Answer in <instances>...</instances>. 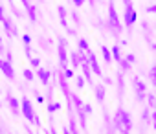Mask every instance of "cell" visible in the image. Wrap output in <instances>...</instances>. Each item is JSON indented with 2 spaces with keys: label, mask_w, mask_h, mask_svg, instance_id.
I'll return each instance as SVG.
<instances>
[{
  "label": "cell",
  "mask_w": 156,
  "mask_h": 134,
  "mask_svg": "<svg viewBox=\"0 0 156 134\" xmlns=\"http://www.w3.org/2000/svg\"><path fill=\"white\" fill-rule=\"evenodd\" d=\"M108 30L114 33V35H119L123 26L119 24V19H118V11H116V6H114V0H108Z\"/></svg>",
  "instance_id": "1"
},
{
  "label": "cell",
  "mask_w": 156,
  "mask_h": 134,
  "mask_svg": "<svg viewBox=\"0 0 156 134\" xmlns=\"http://www.w3.org/2000/svg\"><path fill=\"white\" fill-rule=\"evenodd\" d=\"M123 4H125V13H123V22H125V28L127 30H132L136 19H138V13L134 9V4H132V0H123Z\"/></svg>",
  "instance_id": "2"
},
{
  "label": "cell",
  "mask_w": 156,
  "mask_h": 134,
  "mask_svg": "<svg viewBox=\"0 0 156 134\" xmlns=\"http://www.w3.org/2000/svg\"><path fill=\"white\" fill-rule=\"evenodd\" d=\"M57 55H59V68H68V51H66V41L62 37H59V44H57Z\"/></svg>",
  "instance_id": "3"
},
{
  "label": "cell",
  "mask_w": 156,
  "mask_h": 134,
  "mask_svg": "<svg viewBox=\"0 0 156 134\" xmlns=\"http://www.w3.org/2000/svg\"><path fill=\"white\" fill-rule=\"evenodd\" d=\"M116 116H118V119H119V123H121V127H123V134H127V132H130L132 130V119H130V114L125 110V108H118V112H116Z\"/></svg>",
  "instance_id": "4"
},
{
  "label": "cell",
  "mask_w": 156,
  "mask_h": 134,
  "mask_svg": "<svg viewBox=\"0 0 156 134\" xmlns=\"http://www.w3.org/2000/svg\"><path fill=\"white\" fill-rule=\"evenodd\" d=\"M87 57H88V64H90L92 74L98 76V77H103V72H101V66H99V62H98V57H96V53H94L90 48L87 50Z\"/></svg>",
  "instance_id": "5"
},
{
  "label": "cell",
  "mask_w": 156,
  "mask_h": 134,
  "mask_svg": "<svg viewBox=\"0 0 156 134\" xmlns=\"http://www.w3.org/2000/svg\"><path fill=\"white\" fill-rule=\"evenodd\" d=\"M20 112L24 114V118H26L30 123H33L35 108H33V105H31V101H30L28 97H22V101H20Z\"/></svg>",
  "instance_id": "6"
},
{
  "label": "cell",
  "mask_w": 156,
  "mask_h": 134,
  "mask_svg": "<svg viewBox=\"0 0 156 134\" xmlns=\"http://www.w3.org/2000/svg\"><path fill=\"white\" fill-rule=\"evenodd\" d=\"M132 86H134V90H136V101H138V103L145 101V97H147V94H145V90H147V85H145L141 79L134 77V81H132Z\"/></svg>",
  "instance_id": "7"
},
{
  "label": "cell",
  "mask_w": 156,
  "mask_h": 134,
  "mask_svg": "<svg viewBox=\"0 0 156 134\" xmlns=\"http://www.w3.org/2000/svg\"><path fill=\"white\" fill-rule=\"evenodd\" d=\"M0 24H2L4 26V30H6V35L8 37H19V30L15 28V24H13V20L8 17V15H4V19H2V22H0Z\"/></svg>",
  "instance_id": "8"
},
{
  "label": "cell",
  "mask_w": 156,
  "mask_h": 134,
  "mask_svg": "<svg viewBox=\"0 0 156 134\" xmlns=\"http://www.w3.org/2000/svg\"><path fill=\"white\" fill-rule=\"evenodd\" d=\"M0 72H2L8 79H13V77H15V68H13V64L8 62V61H2V59H0Z\"/></svg>",
  "instance_id": "9"
},
{
  "label": "cell",
  "mask_w": 156,
  "mask_h": 134,
  "mask_svg": "<svg viewBox=\"0 0 156 134\" xmlns=\"http://www.w3.org/2000/svg\"><path fill=\"white\" fill-rule=\"evenodd\" d=\"M20 2H22V6H24V9H26L28 19H30L31 22H37V9H35V6L30 2V0H20Z\"/></svg>",
  "instance_id": "10"
},
{
  "label": "cell",
  "mask_w": 156,
  "mask_h": 134,
  "mask_svg": "<svg viewBox=\"0 0 156 134\" xmlns=\"http://www.w3.org/2000/svg\"><path fill=\"white\" fill-rule=\"evenodd\" d=\"M37 77L41 79V83H42L44 86H48V85L51 83V72L46 70V68H42V66H39V68H37Z\"/></svg>",
  "instance_id": "11"
},
{
  "label": "cell",
  "mask_w": 156,
  "mask_h": 134,
  "mask_svg": "<svg viewBox=\"0 0 156 134\" xmlns=\"http://www.w3.org/2000/svg\"><path fill=\"white\" fill-rule=\"evenodd\" d=\"M116 81H118V99H119V103H121V99H123V88H125V77H123V72L118 70V77H116Z\"/></svg>",
  "instance_id": "12"
},
{
  "label": "cell",
  "mask_w": 156,
  "mask_h": 134,
  "mask_svg": "<svg viewBox=\"0 0 156 134\" xmlns=\"http://www.w3.org/2000/svg\"><path fill=\"white\" fill-rule=\"evenodd\" d=\"M94 94H96V99L101 103V105H105V85H94Z\"/></svg>",
  "instance_id": "13"
},
{
  "label": "cell",
  "mask_w": 156,
  "mask_h": 134,
  "mask_svg": "<svg viewBox=\"0 0 156 134\" xmlns=\"http://www.w3.org/2000/svg\"><path fill=\"white\" fill-rule=\"evenodd\" d=\"M8 105L11 107V110H13V114H19L20 112V101L15 97V96H11V94H8Z\"/></svg>",
  "instance_id": "14"
},
{
  "label": "cell",
  "mask_w": 156,
  "mask_h": 134,
  "mask_svg": "<svg viewBox=\"0 0 156 134\" xmlns=\"http://www.w3.org/2000/svg\"><path fill=\"white\" fill-rule=\"evenodd\" d=\"M57 15H59V19H61V26L64 28V30H68V20H66V8L64 6H57Z\"/></svg>",
  "instance_id": "15"
},
{
  "label": "cell",
  "mask_w": 156,
  "mask_h": 134,
  "mask_svg": "<svg viewBox=\"0 0 156 134\" xmlns=\"http://www.w3.org/2000/svg\"><path fill=\"white\" fill-rule=\"evenodd\" d=\"M68 62H70V66L72 68H79V53L77 51H70V55H68Z\"/></svg>",
  "instance_id": "16"
},
{
  "label": "cell",
  "mask_w": 156,
  "mask_h": 134,
  "mask_svg": "<svg viewBox=\"0 0 156 134\" xmlns=\"http://www.w3.org/2000/svg\"><path fill=\"white\" fill-rule=\"evenodd\" d=\"M61 101H50V103H46V110H48V114H55L57 110H61Z\"/></svg>",
  "instance_id": "17"
},
{
  "label": "cell",
  "mask_w": 156,
  "mask_h": 134,
  "mask_svg": "<svg viewBox=\"0 0 156 134\" xmlns=\"http://www.w3.org/2000/svg\"><path fill=\"white\" fill-rule=\"evenodd\" d=\"M75 114H77V119H79V125L83 129H87V114H85V110L83 108H77Z\"/></svg>",
  "instance_id": "18"
},
{
  "label": "cell",
  "mask_w": 156,
  "mask_h": 134,
  "mask_svg": "<svg viewBox=\"0 0 156 134\" xmlns=\"http://www.w3.org/2000/svg\"><path fill=\"white\" fill-rule=\"evenodd\" d=\"M101 55H103V59H105V62H107V64H110V62H112V53H110V48H107L105 44H101Z\"/></svg>",
  "instance_id": "19"
},
{
  "label": "cell",
  "mask_w": 156,
  "mask_h": 134,
  "mask_svg": "<svg viewBox=\"0 0 156 134\" xmlns=\"http://www.w3.org/2000/svg\"><path fill=\"white\" fill-rule=\"evenodd\" d=\"M110 53H112V61H116V62H119V59H121V51H119V44H116V46H112V48H110Z\"/></svg>",
  "instance_id": "20"
},
{
  "label": "cell",
  "mask_w": 156,
  "mask_h": 134,
  "mask_svg": "<svg viewBox=\"0 0 156 134\" xmlns=\"http://www.w3.org/2000/svg\"><path fill=\"white\" fill-rule=\"evenodd\" d=\"M79 129H77V121L73 116H70V127H68V134H77Z\"/></svg>",
  "instance_id": "21"
},
{
  "label": "cell",
  "mask_w": 156,
  "mask_h": 134,
  "mask_svg": "<svg viewBox=\"0 0 156 134\" xmlns=\"http://www.w3.org/2000/svg\"><path fill=\"white\" fill-rule=\"evenodd\" d=\"M85 83H87L85 76H77V77H75V88H77V90H83V88H85Z\"/></svg>",
  "instance_id": "22"
},
{
  "label": "cell",
  "mask_w": 156,
  "mask_h": 134,
  "mask_svg": "<svg viewBox=\"0 0 156 134\" xmlns=\"http://www.w3.org/2000/svg\"><path fill=\"white\" fill-rule=\"evenodd\" d=\"M72 105H73V107H75V110H77V108H83V105H85V103L81 101V97H79V96L72 94Z\"/></svg>",
  "instance_id": "23"
},
{
  "label": "cell",
  "mask_w": 156,
  "mask_h": 134,
  "mask_svg": "<svg viewBox=\"0 0 156 134\" xmlns=\"http://www.w3.org/2000/svg\"><path fill=\"white\" fill-rule=\"evenodd\" d=\"M88 48H90V44H88V41H87V39H79V41H77V50L87 51Z\"/></svg>",
  "instance_id": "24"
},
{
  "label": "cell",
  "mask_w": 156,
  "mask_h": 134,
  "mask_svg": "<svg viewBox=\"0 0 156 134\" xmlns=\"http://www.w3.org/2000/svg\"><path fill=\"white\" fill-rule=\"evenodd\" d=\"M118 64H119V68H121V72H129V70H130V62H129L127 59H123V57L119 59V62H118Z\"/></svg>",
  "instance_id": "25"
},
{
  "label": "cell",
  "mask_w": 156,
  "mask_h": 134,
  "mask_svg": "<svg viewBox=\"0 0 156 134\" xmlns=\"http://www.w3.org/2000/svg\"><path fill=\"white\" fill-rule=\"evenodd\" d=\"M149 79H151L152 85H156V64H152L149 68Z\"/></svg>",
  "instance_id": "26"
},
{
  "label": "cell",
  "mask_w": 156,
  "mask_h": 134,
  "mask_svg": "<svg viewBox=\"0 0 156 134\" xmlns=\"http://www.w3.org/2000/svg\"><path fill=\"white\" fill-rule=\"evenodd\" d=\"M145 99L149 101V108H151V110H152V108H156V96H154V94H151V92H149V96H147Z\"/></svg>",
  "instance_id": "27"
},
{
  "label": "cell",
  "mask_w": 156,
  "mask_h": 134,
  "mask_svg": "<svg viewBox=\"0 0 156 134\" xmlns=\"http://www.w3.org/2000/svg\"><path fill=\"white\" fill-rule=\"evenodd\" d=\"M22 76H24V79H26V81H35V74H33L30 68H26V70L22 72Z\"/></svg>",
  "instance_id": "28"
},
{
  "label": "cell",
  "mask_w": 156,
  "mask_h": 134,
  "mask_svg": "<svg viewBox=\"0 0 156 134\" xmlns=\"http://www.w3.org/2000/svg\"><path fill=\"white\" fill-rule=\"evenodd\" d=\"M149 119H151V108L147 107V108H143V112H141V121H143V123H147Z\"/></svg>",
  "instance_id": "29"
},
{
  "label": "cell",
  "mask_w": 156,
  "mask_h": 134,
  "mask_svg": "<svg viewBox=\"0 0 156 134\" xmlns=\"http://www.w3.org/2000/svg\"><path fill=\"white\" fill-rule=\"evenodd\" d=\"M70 17H72V20L75 22V26H81V17H79V13H77L75 9L72 11V15H70Z\"/></svg>",
  "instance_id": "30"
},
{
  "label": "cell",
  "mask_w": 156,
  "mask_h": 134,
  "mask_svg": "<svg viewBox=\"0 0 156 134\" xmlns=\"http://www.w3.org/2000/svg\"><path fill=\"white\" fill-rule=\"evenodd\" d=\"M28 61H30V64H31V68H39V66H41V59H39V57H30Z\"/></svg>",
  "instance_id": "31"
},
{
  "label": "cell",
  "mask_w": 156,
  "mask_h": 134,
  "mask_svg": "<svg viewBox=\"0 0 156 134\" xmlns=\"http://www.w3.org/2000/svg\"><path fill=\"white\" fill-rule=\"evenodd\" d=\"M62 72H64V76H66V79L70 81V79H73V70L70 68V66H68V68H62Z\"/></svg>",
  "instance_id": "32"
},
{
  "label": "cell",
  "mask_w": 156,
  "mask_h": 134,
  "mask_svg": "<svg viewBox=\"0 0 156 134\" xmlns=\"http://www.w3.org/2000/svg\"><path fill=\"white\" fill-rule=\"evenodd\" d=\"M33 125H35V127H42V119H41V116H39V114H35V116H33Z\"/></svg>",
  "instance_id": "33"
},
{
  "label": "cell",
  "mask_w": 156,
  "mask_h": 134,
  "mask_svg": "<svg viewBox=\"0 0 156 134\" xmlns=\"http://www.w3.org/2000/svg\"><path fill=\"white\" fill-rule=\"evenodd\" d=\"M24 55H26V59L31 57V48H30V44H24Z\"/></svg>",
  "instance_id": "34"
},
{
  "label": "cell",
  "mask_w": 156,
  "mask_h": 134,
  "mask_svg": "<svg viewBox=\"0 0 156 134\" xmlns=\"http://www.w3.org/2000/svg\"><path fill=\"white\" fill-rule=\"evenodd\" d=\"M83 110H85V114H87V116H90V114L94 112V108H92V105H83Z\"/></svg>",
  "instance_id": "35"
},
{
  "label": "cell",
  "mask_w": 156,
  "mask_h": 134,
  "mask_svg": "<svg viewBox=\"0 0 156 134\" xmlns=\"http://www.w3.org/2000/svg\"><path fill=\"white\" fill-rule=\"evenodd\" d=\"M72 4H73L75 8H83V6H85V0H72Z\"/></svg>",
  "instance_id": "36"
},
{
  "label": "cell",
  "mask_w": 156,
  "mask_h": 134,
  "mask_svg": "<svg viewBox=\"0 0 156 134\" xmlns=\"http://www.w3.org/2000/svg\"><path fill=\"white\" fill-rule=\"evenodd\" d=\"M22 41H24V44H31V35L24 33V35H22Z\"/></svg>",
  "instance_id": "37"
},
{
  "label": "cell",
  "mask_w": 156,
  "mask_h": 134,
  "mask_svg": "<svg viewBox=\"0 0 156 134\" xmlns=\"http://www.w3.org/2000/svg\"><path fill=\"white\" fill-rule=\"evenodd\" d=\"M125 59H127V61H129L130 64H134V62H136V55H134V53H129V55H127Z\"/></svg>",
  "instance_id": "38"
},
{
  "label": "cell",
  "mask_w": 156,
  "mask_h": 134,
  "mask_svg": "<svg viewBox=\"0 0 156 134\" xmlns=\"http://www.w3.org/2000/svg\"><path fill=\"white\" fill-rule=\"evenodd\" d=\"M145 13H156V4H151L149 8H145Z\"/></svg>",
  "instance_id": "39"
},
{
  "label": "cell",
  "mask_w": 156,
  "mask_h": 134,
  "mask_svg": "<svg viewBox=\"0 0 156 134\" xmlns=\"http://www.w3.org/2000/svg\"><path fill=\"white\" fill-rule=\"evenodd\" d=\"M151 119H152V127L156 129V110L152 108V112H151Z\"/></svg>",
  "instance_id": "40"
},
{
  "label": "cell",
  "mask_w": 156,
  "mask_h": 134,
  "mask_svg": "<svg viewBox=\"0 0 156 134\" xmlns=\"http://www.w3.org/2000/svg\"><path fill=\"white\" fill-rule=\"evenodd\" d=\"M6 61L8 62H13V53L11 51H6Z\"/></svg>",
  "instance_id": "41"
},
{
  "label": "cell",
  "mask_w": 156,
  "mask_h": 134,
  "mask_svg": "<svg viewBox=\"0 0 156 134\" xmlns=\"http://www.w3.org/2000/svg\"><path fill=\"white\" fill-rule=\"evenodd\" d=\"M103 81H105V83H103V85H112V83H114V81H112V79H110V77H103Z\"/></svg>",
  "instance_id": "42"
},
{
  "label": "cell",
  "mask_w": 156,
  "mask_h": 134,
  "mask_svg": "<svg viewBox=\"0 0 156 134\" xmlns=\"http://www.w3.org/2000/svg\"><path fill=\"white\" fill-rule=\"evenodd\" d=\"M4 15H6V11H4V8L0 6V22H2V19H4Z\"/></svg>",
  "instance_id": "43"
},
{
  "label": "cell",
  "mask_w": 156,
  "mask_h": 134,
  "mask_svg": "<svg viewBox=\"0 0 156 134\" xmlns=\"http://www.w3.org/2000/svg\"><path fill=\"white\" fill-rule=\"evenodd\" d=\"M48 132H50V134H55V132H57V129H55V127H50V129H48Z\"/></svg>",
  "instance_id": "44"
},
{
  "label": "cell",
  "mask_w": 156,
  "mask_h": 134,
  "mask_svg": "<svg viewBox=\"0 0 156 134\" xmlns=\"http://www.w3.org/2000/svg\"><path fill=\"white\" fill-rule=\"evenodd\" d=\"M118 44H119V46H127V41H125V39H121V41H119Z\"/></svg>",
  "instance_id": "45"
},
{
  "label": "cell",
  "mask_w": 156,
  "mask_h": 134,
  "mask_svg": "<svg viewBox=\"0 0 156 134\" xmlns=\"http://www.w3.org/2000/svg\"><path fill=\"white\" fill-rule=\"evenodd\" d=\"M0 51H4V46H2V44H0Z\"/></svg>",
  "instance_id": "46"
},
{
  "label": "cell",
  "mask_w": 156,
  "mask_h": 134,
  "mask_svg": "<svg viewBox=\"0 0 156 134\" xmlns=\"http://www.w3.org/2000/svg\"><path fill=\"white\" fill-rule=\"evenodd\" d=\"M0 44H2V35H0Z\"/></svg>",
  "instance_id": "47"
},
{
  "label": "cell",
  "mask_w": 156,
  "mask_h": 134,
  "mask_svg": "<svg viewBox=\"0 0 156 134\" xmlns=\"http://www.w3.org/2000/svg\"><path fill=\"white\" fill-rule=\"evenodd\" d=\"M0 107H2V101H0Z\"/></svg>",
  "instance_id": "48"
}]
</instances>
